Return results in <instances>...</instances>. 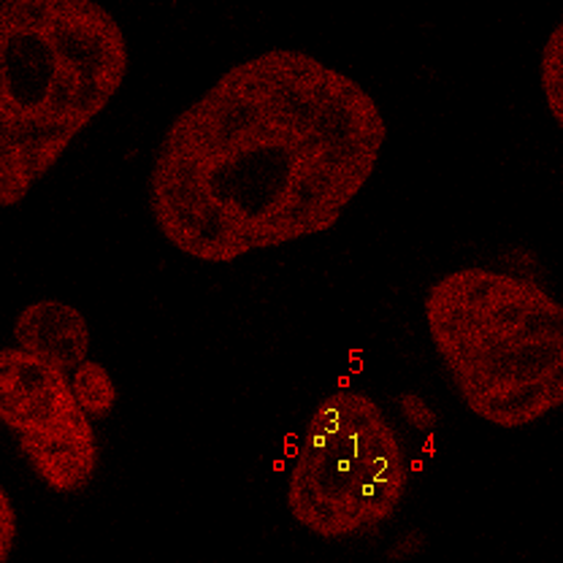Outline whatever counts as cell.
Here are the masks:
<instances>
[{
  "label": "cell",
  "mask_w": 563,
  "mask_h": 563,
  "mask_svg": "<svg viewBox=\"0 0 563 563\" xmlns=\"http://www.w3.org/2000/svg\"><path fill=\"white\" fill-rule=\"evenodd\" d=\"M387 139L372 92L301 49L236 63L174 117L146 181L181 255L233 263L325 233L372 179Z\"/></svg>",
  "instance_id": "obj_1"
},
{
  "label": "cell",
  "mask_w": 563,
  "mask_h": 563,
  "mask_svg": "<svg viewBox=\"0 0 563 563\" xmlns=\"http://www.w3.org/2000/svg\"><path fill=\"white\" fill-rule=\"evenodd\" d=\"M131 52L96 0L0 5V207L44 179L120 92Z\"/></svg>",
  "instance_id": "obj_2"
},
{
  "label": "cell",
  "mask_w": 563,
  "mask_h": 563,
  "mask_svg": "<svg viewBox=\"0 0 563 563\" xmlns=\"http://www.w3.org/2000/svg\"><path fill=\"white\" fill-rule=\"evenodd\" d=\"M422 312L474 418L515 431L563 404V307L542 285L498 268H457L428 287Z\"/></svg>",
  "instance_id": "obj_3"
},
{
  "label": "cell",
  "mask_w": 563,
  "mask_h": 563,
  "mask_svg": "<svg viewBox=\"0 0 563 563\" xmlns=\"http://www.w3.org/2000/svg\"><path fill=\"white\" fill-rule=\"evenodd\" d=\"M407 444L363 390H333L314 407L287 477V509L325 542L374 537L409 490Z\"/></svg>",
  "instance_id": "obj_4"
},
{
  "label": "cell",
  "mask_w": 563,
  "mask_h": 563,
  "mask_svg": "<svg viewBox=\"0 0 563 563\" xmlns=\"http://www.w3.org/2000/svg\"><path fill=\"white\" fill-rule=\"evenodd\" d=\"M0 420L38 483L60 496L90 488L101 453L66 368L20 347L0 350Z\"/></svg>",
  "instance_id": "obj_5"
},
{
  "label": "cell",
  "mask_w": 563,
  "mask_h": 563,
  "mask_svg": "<svg viewBox=\"0 0 563 563\" xmlns=\"http://www.w3.org/2000/svg\"><path fill=\"white\" fill-rule=\"evenodd\" d=\"M90 325L76 307L57 298L27 303L14 317L16 347L55 366L76 372L90 352Z\"/></svg>",
  "instance_id": "obj_6"
},
{
  "label": "cell",
  "mask_w": 563,
  "mask_h": 563,
  "mask_svg": "<svg viewBox=\"0 0 563 563\" xmlns=\"http://www.w3.org/2000/svg\"><path fill=\"white\" fill-rule=\"evenodd\" d=\"M70 383H74V393L76 398H79L81 409H85L92 420H103L114 412L117 396H120V393H117L114 379H111L109 368H106L103 363L87 357V361L74 372Z\"/></svg>",
  "instance_id": "obj_7"
},
{
  "label": "cell",
  "mask_w": 563,
  "mask_h": 563,
  "mask_svg": "<svg viewBox=\"0 0 563 563\" xmlns=\"http://www.w3.org/2000/svg\"><path fill=\"white\" fill-rule=\"evenodd\" d=\"M542 90L555 125L563 128V25H555L542 49Z\"/></svg>",
  "instance_id": "obj_8"
},
{
  "label": "cell",
  "mask_w": 563,
  "mask_h": 563,
  "mask_svg": "<svg viewBox=\"0 0 563 563\" xmlns=\"http://www.w3.org/2000/svg\"><path fill=\"white\" fill-rule=\"evenodd\" d=\"M398 412L407 420V426L418 433H433L439 428V412L420 396V393H401V396H398Z\"/></svg>",
  "instance_id": "obj_9"
},
{
  "label": "cell",
  "mask_w": 563,
  "mask_h": 563,
  "mask_svg": "<svg viewBox=\"0 0 563 563\" xmlns=\"http://www.w3.org/2000/svg\"><path fill=\"white\" fill-rule=\"evenodd\" d=\"M16 509L11 504L9 490H0V559L9 561L11 559V550H14L16 542Z\"/></svg>",
  "instance_id": "obj_10"
},
{
  "label": "cell",
  "mask_w": 563,
  "mask_h": 563,
  "mask_svg": "<svg viewBox=\"0 0 563 563\" xmlns=\"http://www.w3.org/2000/svg\"><path fill=\"white\" fill-rule=\"evenodd\" d=\"M428 548V537L420 531V528H409L404 531L396 542L387 548V559L390 561H409V559H418L420 553H426Z\"/></svg>",
  "instance_id": "obj_11"
}]
</instances>
